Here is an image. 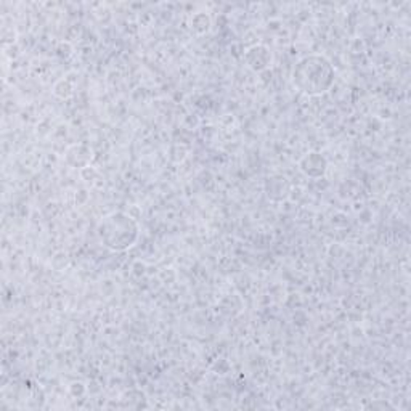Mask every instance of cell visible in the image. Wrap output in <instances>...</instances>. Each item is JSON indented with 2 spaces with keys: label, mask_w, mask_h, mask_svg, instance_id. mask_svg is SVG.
Segmentation results:
<instances>
[{
  "label": "cell",
  "mask_w": 411,
  "mask_h": 411,
  "mask_svg": "<svg viewBox=\"0 0 411 411\" xmlns=\"http://www.w3.org/2000/svg\"><path fill=\"white\" fill-rule=\"evenodd\" d=\"M244 60H246L248 66L253 69V71L259 73V71H264L270 66L271 60H274V57H271V52L267 49L264 45H254L251 47V49L246 52V55H244Z\"/></svg>",
  "instance_id": "cell-4"
},
{
  "label": "cell",
  "mask_w": 411,
  "mask_h": 411,
  "mask_svg": "<svg viewBox=\"0 0 411 411\" xmlns=\"http://www.w3.org/2000/svg\"><path fill=\"white\" fill-rule=\"evenodd\" d=\"M98 237L108 249L126 251L137 243L140 237V227L135 218L126 212H113L100 222Z\"/></svg>",
  "instance_id": "cell-2"
},
{
  "label": "cell",
  "mask_w": 411,
  "mask_h": 411,
  "mask_svg": "<svg viewBox=\"0 0 411 411\" xmlns=\"http://www.w3.org/2000/svg\"><path fill=\"white\" fill-rule=\"evenodd\" d=\"M65 158H66V163L69 165H73V167L84 169V167H87V164L90 161H92L94 151L90 147L79 143V145H73V147L68 148Z\"/></svg>",
  "instance_id": "cell-5"
},
{
  "label": "cell",
  "mask_w": 411,
  "mask_h": 411,
  "mask_svg": "<svg viewBox=\"0 0 411 411\" xmlns=\"http://www.w3.org/2000/svg\"><path fill=\"white\" fill-rule=\"evenodd\" d=\"M336 69L327 57L313 53L297 61L292 73V82H294L299 92L311 95H322L334 85Z\"/></svg>",
  "instance_id": "cell-1"
},
{
  "label": "cell",
  "mask_w": 411,
  "mask_h": 411,
  "mask_svg": "<svg viewBox=\"0 0 411 411\" xmlns=\"http://www.w3.org/2000/svg\"><path fill=\"white\" fill-rule=\"evenodd\" d=\"M299 169H301V172L306 174L307 177L318 179V177H323V175L327 174L328 161L322 153L308 151V153L304 154V156L301 158V161H299Z\"/></svg>",
  "instance_id": "cell-3"
}]
</instances>
